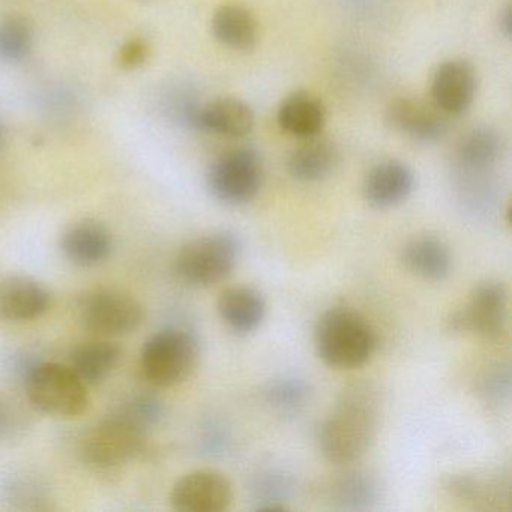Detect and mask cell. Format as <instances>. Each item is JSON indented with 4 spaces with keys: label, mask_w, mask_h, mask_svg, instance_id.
Wrapping results in <instances>:
<instances>
[{
    "label": "cell",
    "mask_w": 512,
    "mask_h": 512,
    "mask_svg": "<svg viewBox=\"0 0 512 512\" xmlns=\"http://www.w3.org/2000/svg\"><path fill=\"white\" fill-rule=\"evenodd\" d=\"M379 418V401L371 386L356 385L343 392L320 425L319 448L325 460L337 466L361 460L376 439Z\"/></svg>",
    "instance_id": "obj_1"
},
{
    "label": "cell",
    "mask_w": 512,
    "mask_h": 512,
    "mask_svg": "<svg viewBox=\"0 0 512 512\" xmlns=\"http://www.w3.org/2000/svg\"><path fill=\"white\" fill-rule=\"evenodd\" d=\"M376 346V334L370 323L347 308L326 311L314 328L317 356L338 370H353L367 364Z\"/></svg>",
    "instance_id": "obj_2"
},
{
    "label": "cell",
    "mask_w": 512,
    "mask_h": 512,
    "mask_svg": "<svg viewBox=\"0 0 512 512\" xmlns=\"http://www.w3.org/2000/svg\"><path fill=\"white\" fill-rule=\"evenodd\" d=\"M26 395L38 412L55 418H79L91 404L88 386L70 365L37 362L26 371Z\"/></svg>",
    "instance_id": "obj_3"
},
{
    "label": "cell",
    "mask_w": 512,
    "mask_h": 512,
    "mask_svg": "<svg viewBox=\"0 0 512 512\" xmlns=\"http://www.w3.org/2000/svg\"><path fill=\"white\" fill-rule=\"evenodd\" d=\"M200 346L191 332L166 328L145 341L140 353L143 374L151 385L172 388L190 379L199 365Z\"/></svg>",
    "instance_id": "obj_4"
},
{
    "label": "cell",
    "mask_w": 512,
    "mask_h": 512,
    "mask_svg": "<svg viewBox=\"0 0 512 512\" xmlns=\"http://www.w3.org/2000/svg\"><path fill=\"white\" fill-rule=\"evenodd\" d=\"M239 257L241 241L238 236L221 230L187 242L176 256L175 271L190 286L211 287L232 274Z\"/></svg>",
    "instance_id": "obj_5"
},
{
    "label": "cell",
    "mask_w": 512,
    "mask_h": 512,
    "mask_svg": "<svg viewBox=\"0 0 512 512\" xmlns=\"http://www.w3.org/2000/svg\"><path fill=\"white\" fill-rule=\"evenodd\" d=\"M146 437L148 433L115 410L83 437L80 454L94 469H116L145 451Z\"/></svg>",
    "instance_id": "obj_6"
},
{
    "label": "cell",
    "mask_w": 512,
    "mask_h": 512,
    "mask_svg": "<svg viewBox=\"0 0 512 512\" xmlns=\"http://www.w3.org/2000/svg\"><path fill=\"white\" fill-rule=\"evenodd\" d=\"M262 184V158L251 148L233 149L220 155L206 173L209 193L226 206L247 205L256 199Z\"/></svg>",
    "instance_id": "obj_7"
},
{
    "label": "cell",
    "mask_w": 512,
    "mask_h": 512,
    "mask_svg": "<svg viewBox=\"0 0 512 512\" xmlns=\"http://www.w3.org/2000/svg\"><path fill=\"white\" fill-rule=\"evenodd\" d=\"M509 295L505 284L487 280L476 284L469 301L446 320V331L496 340L508 323Z\"/></svg>",
    "instance_id": "obj_8"
},
{
    "label": "cell",
    "mask_w": 512,
    "mask_h": 512,
    "mask_svg": "<svg viewBox=\"0 0 512 512\" xmlns=\"http://www.w3.org/2000/svg\"><path fill=\"white\" fill-rule=\"evenodd\" d=\"M77 313L86 329L106 337L131 334L145 320V308L134 296L113 289L86 293L77 304Z\"/></svg>",
    "instance_id": "obj_9"
},
{
    "label": "cell",
    "mask_w": 512,
    "mask_h": 512,
    "mask_svg": "<svg viewBox=\"0 0 512 512\" xmlns=\"http://www.w3.org/2000/svg\"><path fill=\"white\" fill-rule=\"evenodd\" d=\"M502 152V137L494 128L481 125L461 137L455 149V164L472 199L475 194L487 193L488 173L499 163Z\"/></svg>",
    "instance_id": "obj_10"
},
{
    "label": "cell",
    "mask_w": 512,
    "mask_h": 512,
    "mask_svg": "<svg viewBox=\"0 0 512 512\" xmlns=\"http://www.w3.org/2000/svg\"><path fill=\"white\" fill-rule=\"evenodd\" d=\"M232 500V484L217 470L187 473L176 481L170 493L172 508L178 512H224Z\"/></svg>",
    "instance_id": "obj_11"
},
{
    "label": "cell",
    "mask_w": 512,
    "mask_h": 512,
    "mask_svg": "<svg viewBox=\"0 0 512 512\" xmlns=\"http://www.w3.org/2000/svg\"><path fill=\"white\" fill-rule=\"evenodd\" d=\"M385 121L395 133L421 145L440 142L448 133L445 113L418 98L395 100L386 110Z\"/></svg>",
    "instance_id": "obj_12"
},
{
    "label": "cell",
    "mask_w": 512,
    "mask_h": 512,
    "mask_svg": "<svg viewBox=\"0 0 512 512\" xmlns=\"http://www.w3.org/2000/svg\"><path fill=\"white\" fill-rule=\"evenodd\" d=\"M476 73L472 65L460 59L443 62L431 80V103L446 116H460L475 100Z\"/></svg>",
    "instance_id": "obj_13"
},
{
    "label": "cell",
    "mask_w": 512,
    "mask_h": 512,
    "mask_svg": "<svg viewBox=\"0 0 512 512\" xmlns=\"http://www.w3.org/2000/svg\"><path fill=\"white\" fill-rule=\"evenodd\" d=\"M50 307L52 293L40 281L28 275L0 277V319L31 322L44 316Z\"/></svg>",
    "instance_id": "obj_14"
},
{
    "label": "cell",
    "mask_w": 512,
    "mask_h": 512,
    "mask_svg": "<svg viewBox=\"0 0 512 512\" xmlns=\"http://www.w3.org/2000/svg\"><path fill=\"white\" fill-rule=\"evenodd\" d=\"M415 184V173L407 164L383 161L365 176L362 194L371 208L385 211L406 202L412 196Z\"/></svg>",
    "instance_id": "obj_15"
},
{
    "label": "cell",
    "mask_w": 512,
    "mask_h": 512,
    "mask_svg": "<svg viewBox=\"0 0 512 512\" xmlns=\"http://www.w3.org/2000/svg\"><path fill=\"white\" fill-rule=\"evenodd\" d=\"M61 250L71 263L82 268L101 265L112 254V232L92 218L76 221L62 233Z\"/></svg>",
    "instance_id": "obj_16"
},
{
    "label": "cell",
    "mask_w": 512,
    "mask_h": 512,
    "mask_svg": "<svg viewBox=\"0 0 512 512\" xmlns=\"http://www.w3.org/2000/svg\"><path fill=\"white\" fill-rule=\"evenodd\" d=\"M254 112L239 98L224 97L200 104L194 118V128L217 136L239 139L254 127Z\"/></svg>",
    "instance_id": "obj_17"
},
{
    "label": "cell",
    "mask_w": 512,
    "mask_h": 512,
    "mask_svg": "<svg viewBox=\"0 0 512 512\" xmlns=\"http://www.w3.org/2000/svg\"><path fill=\"white\" fill-rule=\"evenodd\" d=\"M217 311L230 331L247 335L262 326L268 305L260 290L250 286H235L221 293Z\"/></svg>",
    "instance_id": "obj_18"
},
{
    "label": "cell",
    "mask_w": 512,
    "mask_h": 512,
    "mask_svg": "<svg viewBox=\"0 0 512 512\" xmlns=\"http://www.w3.org/2000/svg\"><path fill=\"white\" fill-rule=\"evenodd\" d=\"M400 262L406 271L427 281H443L452 272V254L448 244L436 236L410 239L401 248Z\"/></svg>",
    "instance_id": "obj_19"
},
{
    "label": "cell",
    "mask_w": 512,
    "mask_h": 512,
    "mask_svg": "<svg viewBox=\"0 0 512 512\" xmlns=\"http://www.w3.org/2000/svg\"><path fill=\"white\" fill-rule=\"evenodd\" d=\"M277 121L290 136L313 139L325 127V104L310 92H293L281 101Z\"/></svg>",
    "instance_id": "obj_20"
},
{
    "label": "cell",
    "mask_w": 512,
    "mask_h": 512,
    "mask_svg": "<svg viewBox=\"0 0 512 512\" xmlns=\"http://www.w3.org/2000/svg\"><path fill=\"white\" fill-rule=\"evenodd\" d=\"M340 164V151L329 140L305 139L287 158V172L295 181L313 184L329 178Z\"/></svg>",
    "instance_id": "obj_21"
},
{
    "label": "cell",
    "mask_w": 512,
    "mask_h": 512,
    "mask_svg": "<svg viewBox=\"0 0 512 512\" xmlns=\"http://www.w3.org/2000/svg\"><path fill=\"white\" fill-rule=\"evenodd\" d=\"M212 35L221 46L235 52H250L259 40V23L241 5H223L212 17Z\"/></svg>",
    "instance_id": "obj_22"
},
{
    "label": "cell",
    "mask_w": 512,
    "mask_h": 512,
    "mask_svg": "<svg viewBox=\"0 0 512 512\" xmlns=\"http://www.w3.org/2000/svg\"><path fill=\"white\" fill-rule=\"evenodd\" d=\"M122 355L121 347L112 341H86L71 353L70 368L86 386H97L112 376L121 364Z\"/></svg>",
    "instance_id": "obj_23"
},
{
    "label": "cell",
    "mask_w": 512,
    "mask_h": 512,
    "mask_svg": "<svg viewBox=\"0 0 512 512\" xmlns=\"http://www.w3.org/2000/svg\"><path fill=\"white\" fill-rule=\"evenodd\" d=\"M443 487L455 499L487 509L502 505L509 497V481L503 475L461 473L448 476Z\"/></svg>",
    "instance_id": "obj_24"
},
{
    "label": "cell",
    "mask_w": 512,
    "mask_h": 512,
    "mask_svg": "<svg viewBox=\"0 0 512 512\" xmlns=\"http://www.w3.org/2000/svg\"><path fill=\"white\" fill-rule=\"evenodd\" d=\"M328 499L340 511H367L379 500V484L361 470L341 473L328 485Z\"/></svg>",
    "instance_id": "obj_25"
},
{
    "label": "cell",
    "mask_w": 512,
    "mask_h": 512,
    "mask_svg": "<svg viewBox=\"0 0 512 512\" xmlns=\"http://www.w3.org/2000/svg\"><path fill=\"white\" fill-rule=\"evenodd\" d=\"M295 487V479L286 470H262L251 481L250 494L254 511H286L287 502L292 499Z\"/></svg>",
    "instance_id": "obj_26"
},
{
    "label": "cell",
    "mask_w": 512,
    "mask_h": 512,
    "mask_svg": "<svg viewBox=\"0 0 512 512\" xmlns=\"http://www.w3.org/2000/svg\"><path fill=\"white\" fill-rule=\"evenodd\" d=\"M313 389L307 380L284 376L272 380L265 389V401L281 415H298L310 403Z\"/></svg>",
    "instance_id": "obj_27"
},
{
    "label": "cell",
    "mask_w": 512,
    "mask_h": 512,
    "mask_svg": "<svg viewBox=\"0 0 512 512\" xmlns=\"http://www.w3.org/2000/svg\"><path fill=\"white\" fill-rule=\"evenodd\" d=\"M34 28L26 17L5 16L0 19V59L19 62L31 53Z\"/></svg>",
    "instance_id": "obj_28"
},
{
    "label": "cell",
    "mask_w": 512,
    "mask_h": 512,
    "mask_svg": "<svg viewBox=\"0 0 512 512\" xmlns=\"http://www.w3.org/2000/svg\"><path fill=\"white\" fill-rule=\"evenodd\" d=\"M2 496L11 508L22 511H41L47 509L46 487L31 476L20 475L8 478L2 487Z\"/></svg>",
    "instance_id": "obj_29"
},
{
    "label": "cell",
    "mask_w": 512,
    "mask_h": 512,
    "mask_svg": "<svg viewBox=\"0 0 512 512\" xmlns=\"http://www.w3.org/2000/svg\"><path fill=\"white\" fill-rule=\"evenodd\" d=\"M116 410L137 427L149 433L163 419L164 403L157 395L145 392V394L134 395Z\"/></svg>",
    "instance_id": "obj_30"
},
{
    "label": "cell",
    "mask_w": 512,
    "mask_h": 512,
    "mask_svg": "<svg viewBox=\"0 0 512 512\" xmlns=\"http://www.w3.org/2000/svg\"><path fill=\"white\" fill-rule=\"evenodd\" d=\"M481 395L485 403L491 407H499L509 400L511 395V370L509 367L497 365L485 374L481 383Z\"/></svg>",
    "instance_id": "obj_31"
},
{
    "label": "cell",
    "mask_w": 512,
    "mask_h": 512,
    "mask_svg": "<svg viewBox=\"0 0 512 512\" xmlns=\"http://www.w3.org/2000/svg\"><path fill=\"white\" fill-rule=\"evenodd\" d=\"M148 44L142 38H131L118 53V62L124 70H136L148 59Z\"/></svg>",
    "instance_id": "obj_32"
},
{
    "label": "cell",
    "mask_w": 512,
    "mask_h": 512,
    "mask_svg": "<svg viewBox=\"0 0 512 512\" xmlns=\"http://www.w3.org/2000/svg\"><path fill=\"white\" fill-rule=\"evenodd\" d=\"M229 437L226 431L221 430L220 427H209L202 437V451L208 455H217L226 451Z\"/></svg>",
    "instance_id": "obj_33"
},
{
    "label": "cell",
    "mask_w": 512,
    "mask_h": 512,
    "mask_svg": "<svg viewBox=\"0 0 512 512\" xmlns=\"http://www.w3.org/2000/svg\"><path fill=\"white\" fill-rule=\"evenodd\" d=\"M17 427V415L7 401L0 400V440L7 439Z\"/></svg>",
    "instance_id": "obj_34"
},
{
    "label": "cell",
    "mask_w": 512,
    "mask_h": 512,
    "mask_svg": "<svg viewBox=\"0 0 512 512\" xmlns=\"http://www.w3.org/2000/svg\"><path fill=\"white\" fill-rule=\"evenodd\" d=\"M500 32L505 35V38L511 37L512 34V10L511 7H506L500 13L499 17Z\"/></svg>",
    "instance_id": "obj_35"
},
{
    "label": "cell",
    "mask_w": 512,
    "mask_h": 512,
    "mask_svg": "<svg viewBox=\"0 0 512 512\" xmlns=\"http://www.w3.org/2000/svg\"><path fill=\"white\" fill-rule=\"evenodd\" d=\"M5 143V128L4 125L0 124V148L4 146Z\"/></svg>",
    "instance_id": "obj_36"
}]
</instances>
